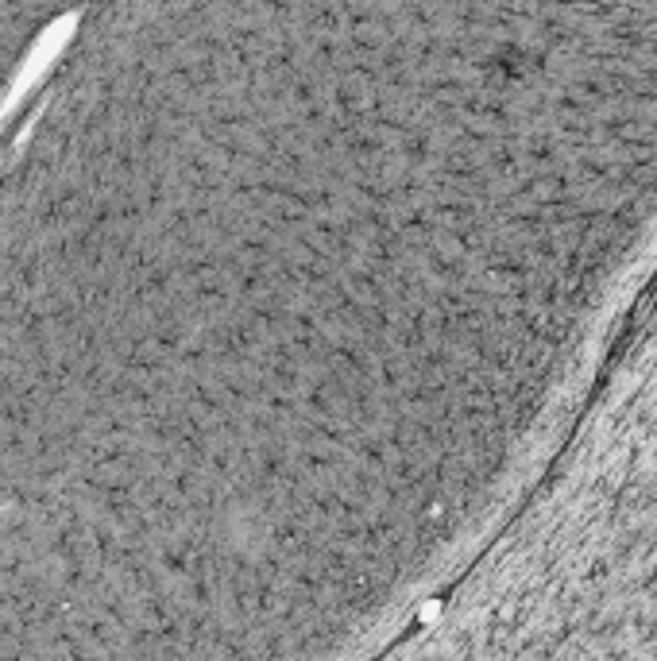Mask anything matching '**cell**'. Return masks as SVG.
<instances>
[{
    "label": "cell",
    "mask_w": 657,
    "mask_h": 661,
    "mask_svg": "<svg viewBox=\"0 0 657 661\" xmlns=\"http://www.w3.org/2000/svg\"><path fill=\"white\" fill-rule=\"evenodd\" d=\"M573 16H576V20H580V23H591L584 8H573ZM554 36H557V31H554ZM576 39H580V36H576ZM588 43H591V55H596V47H599V43H596V39H588ZM599 73H604V86H607V93H611V105H615V112H619V120L630 128V132H635V125H630V117H627V105H623V93H619V86H615V73L607 70V67H599Z\"/></svg>",
    "instance_id": "1"
}]
</instances>
